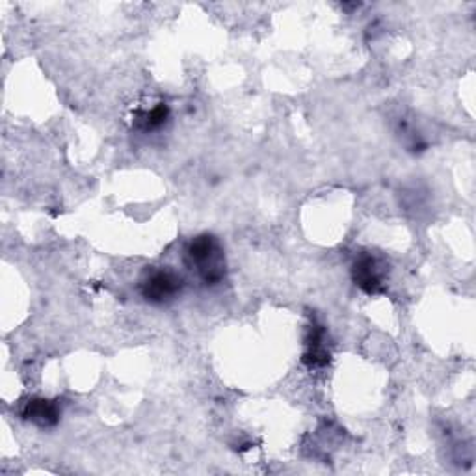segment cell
Returning a JSON list of instances; mask_svg holds the SVG:
<instances>
[{"label":"cell","instance_id":"obj_1","mask_svg":"<svg viewBox=\"0 0 476 476\" xmlns=\"http://www.w3.org/2000/svg\"><path fill=\"white\" fill-rule=\"evenodd\" d=\"M185 266L206 287L224 283L227 276L225 252L215 234L205 233L192 238L185 248Z\"/></svg>","mask_w":476,"mask_h":476},{"label":"cell","instance_id":"obj_2","mask_svg":"<svg viewBox=\"0 0 476 476\" xmlns=\"http://www.w3.org/2000/svg\"><path fill=\"white\" fill-rule=\"evenodd\" d=\"M185 290V278L171 268L147 270L140 281V294L151 306H169Z\"/></svg>","mask_w":476,"mask_h":476},{"label":"cell","instance_id":"obj_3","mask_svg":"<svg viewBox=\"0 0 476 476\" xmlns=\"http://www.w3.org/2000/svg\"><path fill=\"white\" fill-rule=\"evenodd\" d=\"M352 279L355 287H360L367 294H380L385 290L387 283V266L381 259L363 253L355 259L352 266Z\"/></svg>","mask_w":476,"mask_h":476},{"label":"cell","instance_id":"obj_4","mask_svg":"<svg viewBox=\"0 0 476 476\" xmlns=\"http://www.w3.org/2000/svg\"><path fill=\"white\" fill-rule=\"evenodd\" d=\"M60 406L47 398H30L23 407V419L34 423L40 428L56 426L60 421Z\"/></svg>","mask_w":476,"mask_h":476},{"label":"cell","instance_id":"obj_5","mask_svg":"<svg viewBox=\"0 0 476 476\" xmlns=\"http://www.w3.org/2000/svg\"><path fill=\"white\" fill-rule=\"evenodd\" d=\"M169 119V106L166 103H159L153 108H142L133 115V125L136 131L147 134L160 131Z\"/></svg>","mask_w":476,"mask_h":476},{"label":"cell","instance_id":"obj_6","mask_svg":"<svg viewBox=\"0 0 476 476\" xmlns=\"http://www.w3.org/2000/svg\"><path fill=\"white\" fill-rule=\"evenodd\" d=\"M324 330L322 325H311L307 337V350L304 353V362L309 367H324L330 363V352L324 346Z\"/></svg>","mask_w":476,"mask_h":476}]
</instances>
